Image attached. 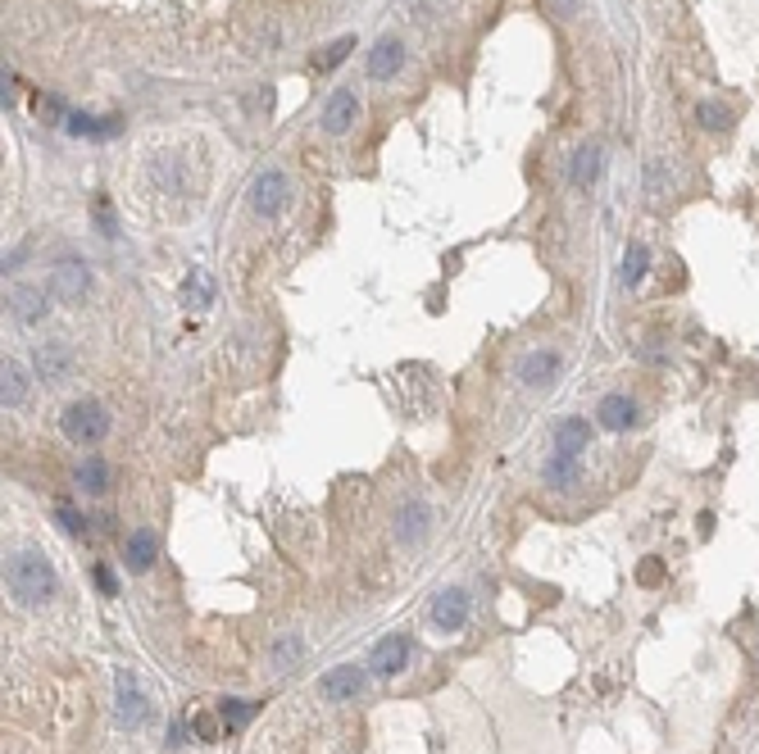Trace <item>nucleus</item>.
Returning <instances> with one entry per match:
<instances>
[{"mask_svg": "<svg viewBox=\"0 0 759 754\" xmlns=\"http://www.w3.org/2000/svg\"><path fill=\"white\" fill-rule=\"evenodd\" d=\"M5 586H10V595L19 600V604H46L50 595H55V568L46 564V555H37V550H19V555H10V564H5Z\"/></svg>", "mask_w": 759, "mask_h": 754, "instance_id": "nucleus-1", "label": "nucleus"}, {"mask_svg": "<svg viewBox=\"0 0 759 754\" xmlns=\"http://www.w3.org/2000/svg\"><path fill=\"white\" fill-rule=\"evenodd\" d=\"M59 428H64V437L74 441V446H96V441L109 437V414H105L100 400H74V404L64 409Z\"/></svg>", "mask_w": 759, "mask_h": 754, "instance_id": "nucleus-2", "label": "nucleus"}, {"mask_svg": "<svg viewBox=\"0 0 759 754\" xmlns=\"http://www.w3.org/2000/svg\"><path fill=\"white\" fill-rule=\"evenodd\" d=\"M114 718H118V727L123 732H136L146 718H151V700H146V691L136 687V677H132V668H118V677H114Z\"/></svg>", "mask_w": 759, "mask_h": 754, "instance_id": "nucleus-3", "label": "nucleus"}, {"mask_svg": "<svg viewBox=\"0 0 759 754\" xmlns=\"http://www.w3.org/2000/svg\"><path fill=\"white\" fill-rule=\"evenodd\" d=\"M287 195H292L287 173H283V169H264V173L250 182V210L264 214V219H273V214L287 210Z\"/></svg>", "mask_w": 759, "mask_h": 754, "instance_id": "nucleus-4", "label": "nucleus"}, {"mask_svg": "<svg viewBox=\"0 0 759 754\" xmlns=\"http://www.w3.org/2000/svg\"><path fill=\"white\" fill-rule=\"evenodd\" d=\"M46 291H50V300H59V305H78L87 291H92V268L87 264H59L50 278H46Z\"/></svg>", "mask_w": 759, "mask_h": 754, "instance_id": "nucleus-5", "label": "nucleus"}, {"mask_svg": "<svg viewBox=\"0 0 759 754\" xmlns=\"http://www.w3.org/2000/svg\"><path fill=\"white\" fill-rule=\"evenodd\" d=\"M364 687H369V672H364V668H355V663H341V668H332V672L318 681L323 700H332V705H346V700H355Z\"/></svg>", "mask_w": 759, "mask_h": 754, "instance_id": "nucleus-6", "label": "nucleus"}, {"mask_svg": "<svg viewBox=\"0 0 759 754\" xmlns=\"http://www.w3.org/2000/svg\"><path fill=\"white\" fill-rule=\"evenodd\" d=\"M32 368H37V377H46V382H64L68 373H74V351H68L64 341H37Z\"/></svg>", "mask_w": 759, "mask_h": 754, "instance_id": "nucleus-7", "label": "nucleus"}, {"mask_svg": "<svg viewBox=\"0 0 759 754\" xmlns=\"http://www.w3.org/2000/svg\"><path fill=\"white\" fill-rule=\"evenodd\" d=\"M355 118H360V100H355V91L351 87H336L332 96H327V105H323V132H332V136H341V132H351L355 127Z\"/></svg>", "mask_w": 759, "mask_h": 754, "instance_id": "nucleus-8", "label": "nucleus"}, {"mask_svg": "<svg viewBox=\"0 0 759 754\" xmlns=\"http://www.w3.org/2000/svg\"><path fill=\"white\" fill-rule=\"evenodd\" d=\"M560 368H564V360L555 355V351H532L523 364H519V382L528 386V391H541V386H550L560 377Z\"/></svg>", "mask_w": 759, "mask_h": 754, "instance_id": "nucleus-9", "label": "nucleus"}, {"mask_svg": "<svg viewBox=\"0 0 759 754\" xmlns=\"http://www.w3.org/2000/svg\"><path fill=\"white\" fill-rule=\"evenodd\" d=\"M10 309H14V318H19L23 327H37V323L50 314V291H46V287H14Z\"/></svg>", "mask_w": 759, "mask_h": 754, "instance_id": "nucleus-10", "label": "nucleus"}, {"mask_svg": "<svg viewBox=\"0 0 759 754\" xmlns=\"http://www.w3.org/2000/svg\"><path fill=\"white\" fill-rule=\"evenodd\" d=\"M405 663H409V637L405 632H391L373 646V672L378 677H396Z\"/></svg>", "mask_w": 759, "mask_h": 754, "instance_id": "nucleus-11", "label": "nucleus"}, {"mask_svg": "<svg viewBox=\"0 0 759 754\" xmlns=\"http://www.w3.org/2000/svg\"><path fill=\"white\" fill-rule=\"evenodd\" d=\"M596 423L605 432H628V428H637V404L628 395H605L596 404Z\"/></svg>", "mask_w": 759, "mask_h": 754, "instance_id": "nucleus-12", "label": "nucleus"}, {"mask_svg": "<svg viewBox=\"0 0 759 754\" xmlns=\"http://www.w3.org/2000/svg\"><path fill=\"white\" fill-rule=\"evenodd\" d=\"M400 64H405V41H400V37H382V41L373 46V55H369V78H373V82H387V78L400 74Z\"/></svg>", "mask_w": 759, "mask_h": 754, "instance_id": "nucleus-13", "label": "nucleus"}, {"mask_svg": "<svg viewBox=\"0 0 759 754\" xmlns=\"http://www.w3.org/2000/svg\"><path fill=\"white\" fill-rule=\"evenodd\" d=\"M428 505L423 500H405L400 509H396V536L405 541V545H419L423 536H428Z\"/></svg>", "mask_w": 759, "mask_h": 754, "instance_id": "nucleus-14", "label": "nucleus"}, {"mask_svg": "<svg viewBox=\"0 0 759 754\" xmlns=\"http://www.w3.org/2000/svg\"><path fill=\"white\" fill-rule=\"evenodd\" d=\"M464 619H468V595H464V591H441V595L432 600V623H437L441 632H459Z\"/></svg>", "mask_w": 759, "mask_h": 754, "instance_id": "nucleus-15", "label": "nucleus"}, {"mask_svg": "<svg viewBox=\"0 0 759 754\" xmlns=\"http://www.w3.org/2000/svg\"><path fill=\"white\" fill-rule=\"evenodd\" d=\"M74 136H92V142H109V136H118L123 132V118L118 114H105V118H96V114H68V123H64Z\"/></svg>", "mask_w": 759, "mask_h": 754, "instance_id": "nucleus-16", "label": "nucleus"}, {"mask_svg": "<svg viewBox=\"0 0 759 754\" xmlns=\"http://www.w3.org/2000/svg\"><path fill=\"white\" fill-rule=\"evenodd\" d=\"M155 555H160V536H155L151 527L132 532V536H127V545H123V559H127V568H132V573H146V568L155 564Z\"/></svg>", "mask_w": 759, "mask_h": 754, "instance_id": "nucleus-17", "label": "nucleus"}, {"mask_svg": "<svg viewBox=\"0 0 759 754\" xmlns=\"http://www.w3.org/2000/svg\"><path fill=\"white\" fill-rule=\"evenodd\" d=\"M545 482L560 487V491H573V487L582 482V455L555 450V455H550V464H545Z\"/></svg>", "mask_w": 759, "mask_h": 754, "instance_id": "nucleus-18", "label": "nucleus"}, {"mask_svg": "<svg viewBox=\"0 0 759 754\" xmlns=\"http://www.w3.org/2000/svg\"><path fill=\"white\" fill-rule=\"evenodd\" d=\"M600 169H605V160H600V146H596V142H587V146H578L569 178H573V186H578V191H587V186H596Z\"/></svg>", "mask_w": 759, "mask_h": 754, "instance_id": "nucleus-19", "label": "nucleus"}, {"mask_svg": "<svg viewBox=\"0 0 759 754\" xmlns=\"http://www.w3.org/2000/svg\"><path fill=\"white\" fill-rule=\"evenodd\" d=\"M23 400H28V373L19 360H5V368H0V404L19 409Z\"/></svg>", "mask_w": 759, "mask_h": 754, "instance_id": "nucleus-20", "label": "nucleus"}, {"mask_svg": "<svg viewBox=\"0 0 759 754\" xmlns=\"http://www.w3.org/2000/svg\"><path fill=\"white\" fill-rule=\"evenodd\" d=\"M74 482H78L87 496H105V491H109V464H105L100 455H87V459L78 464V472H74Z\"/></svg>", "mask_w": 759, "mask_h": 754, "instance_id": "nucleus-21", "label": "nucleus"}, {"mask_svg": "<svg viewBox=\"0 0 759 754\" xmlns=\"http://www.w3.org/2000/svg\"><path fill=\"white\" fill-rule=\"evenodd\" d=\"M587 446H591V423H587V419H564V423L555 428V450L582 455Z\"/></svg>", "mask_w": 759, "mask_h": 754, "instance_id": "nucleus-22", "label": "nucleus"}, {"mask_svg": "<svg viewBox=\"0 0 759 754\" xmlns=\"http://www.w3.org/2000/svg\"><path fill=\"white\" fill-rule=\"evenodd\" d=\"M255 714H259V705H255V700H219V718H223V727H228V732H241Z\"/></svg>", "mask_w": 759, "mask_h": 754, "instance_id": "nucleus-23", "label": "nucleus"}, {"mask_svg": "<svg viewBox=\"0 0 759 754\" xmlns=\"http://www.w3.org/2000/svg\"><path fill=\"white\" fill-rule=\"evenodd\" d=\"M646 268H650V250H646L641 241H632V246H628V255H624V282H628V287H637V282L646 278Z\"/></svg>", "mask_w": 759, "mask_h": 754, "instance_id": "nucleus-24", "label": "nucleus"}, {"mask_svg": "<svg viewBox=\"0 0 759 754\" xmlns=\"http://www.w3.org/2000/svg\"><path fill=\"white\" fill-rule=\"evenodd\" d=\"M696 123L710 127V132H723V127H732V109L723 100H701L696 105Z\"/></svg>", "mask_w": 759, "mask_h": 754, "instance_id": "nucleus-25", "label": "nucleus"}, {"mask_svg": "<svg viewBox=\"0 0 759 754\" xmlns=\"http://www.w3.org/2000/svg\"><path fill=\"white\" fill-rule=\"evenodd\" d=\"M301 659H305V641H301V637H283L278 646H273V663H278L283 672H287L292 663H301Z\"/></svg>", "mask_w": 759, "mask_h": 754, "instance_id": "nucleus-26", "label": "nucleus"}, {"mask_svg": "<svg viewBox=\"0 0 759 754\" xmlns=\"http://www.w3.org/2000/svg\"><path fill=\"white\" fill-rule=\"evenodd\" d=\"M355 50V37H341V41H332V46H323V55H314V68H332V64H341Z\"/></svg>", "mask_w": 759, "mask_h": 754, "instance_id": "nucleus-27", "label": "nucleus"}, {"mask_svg": "<svg viewBox=\"0 0 759 754\" xmlns=\"http://www.w3.org/2000/svg\"><path fill=\"white\" fill-rule=\"evenodd\" d=\"M182 300H187V305H196V309H200L205 300H210V282H205V273H200V268H191V278H187V287H182Z\"/></svg>", "mask_w": 759, "mask_h": 754, "instance_id": "nucleus-28", "label": "nucleus"}, {"mask_svg": "<svg viewBox=\"0 0 759 754\" xmlns=\"http://www.w3.org/2000/svg\"><path fill=\"white\" fill-rule=\"evenodd\" d=\"M55 518H59V527H64L68 536H83V532H87V518H83L74 505H59V509H55Z\"/></svg>", "mask_w": 759, "mask_h": 754, "instance_id": "nucleus-29", "label": "nucleus"}, {"mask_svg": "<svg viewBox=\"0 0 759 754\" xmlns=\"http://www.w3.org/2000/svg\"><path fill=\"white\" fill-rule=\"evenodd\" d=\"M37 114H41V118H64V123H68V109H64L59 96H41V100H37Z\"/></svg>", "mask_w": 759, "mask_h": 754, "instance_id": "nucleus-30", "label": "nucleus"}, {"mask_svg": "<svg viewBox=\"0 0 759 754\" xmlns=\"http://www.w3.org/2000/svg\"><path fill=\"white\" fill-rule=\"evenodd\" d=\"M92 577H96V591H100V595H118V582H114V573H109L105 564H96Z\"/></svg>", "mask_w": 759, "mask_h": 754, "instance_id": "nucleus-31", "label": "nucleus"}, {"mask_svg": "<svg viewBox=\"0 0 759 754\" xmlns=\"http://www.w3.org/2000/svg\"><path fill=\"white\" fill-rule=\"evenodd\" d=\"M96 223H100V232H105V237H114V232H118V228H114V214H109V200H105V195L96 200Z\"/></svg>", "mask_w": 759, "mask_h": 754, "instance_id": "nucleus-32", "label": "nucleus"}, {"mask_svg": "<svg viewBox=\"0 0 759 754\" xmlns=\"http://www.w3.org/2000/svg\"><path fill=\"white\" fill-rule=\"evenodd\" d=\"M191 727L200 732V741H214V736H219V723H214L210 714H196V718H191Z\"/></svg>", "mask_w": 759, "mask_h": 754, "instance_id": "nucleus-33", "label": "nucleus"}, {"mask_svg": "<svg viewBox=\"0 0 759 754\" xmlns=\"http://www.w3.org/2000/svg\"><path fill=\"white\" fill-rule=\"evenodd\" d=\"M646 182H650V191H659V182H664V186H668V173H664V169H659V160H655V164H650V178H646Z\"/></svg>", "mask_w": 759, "mask_h": 754, "instance_id": "nucleus-34", "label": "nucleus"}, {"mask_svg": "<svg viewBox=\"0 0 759 754\" xmlns=\"http://www.w3.org/2000/svg\"><path fill=\"white\" fill-rule=\"evenodd\" d=\"M555 5V14H578V0H550Z\"/></svg>", "mask_w": 759, "mask_h": 754, "instance_id": "nucleus-35", "label": "nucleus"}, {"mask_svg": "<svg viewBox=\"0 0 759 754\" xmlns=\"http://www.w3.org/2000/svg\"><path fill=\"white\" fill-rule=\"evenodd\" d=\"M641 582H659V564H641Z\"/></svg>", "mask_w": 759, "mask_h": 754, "instance_id": "nucleus-36", "label": "nucleus"}]
</instances>
